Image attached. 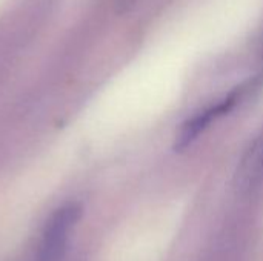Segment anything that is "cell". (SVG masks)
<instances>
[{
	"instance_id": "6da1fadb",
	"label": "cell",
	"mask_w": 263,
	"mask_h": 261,
	"mask_svg": "<svg viewBox=\"0 0 263 261\" xmlns=\"http://www.w3.org/2000/svg\"><path fill=\"white\" fill-rule=\"evenodd\" d=\"M79 209L74 205L60 208L46 223L39 245L37 261H60L69 232L77 222Z\"/></svg>"
},
{
	"instance_id": "7a4b0ae2",
	"label": "cell",
	"mask_w": 263,
	"mask_h": 261,
	"mask_svg": "<svg viewBox=\"0 0 263 261\" xmlns=\"http://www.w3.org/2000/svg\"><path fill=\"white\" fill-rule=\"evenodd\" d=\"M234 103H236V95L231 94L230 97H227L225 100H222L216 106H211V108L196 114L188 122H185L179 135H177V140H176V146H174L176 151H182V149L188 148L200 135V132H203L208 128V125L214 118H217L219 115H223L227 111H230Z\"/></svg>"
}]
</instances>
